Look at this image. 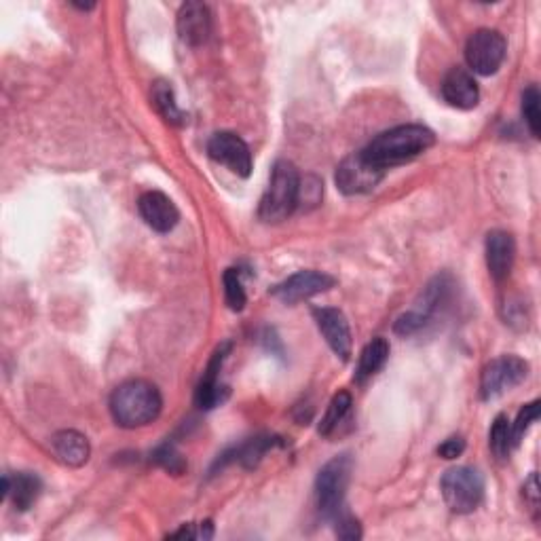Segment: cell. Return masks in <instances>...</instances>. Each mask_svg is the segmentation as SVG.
Segmentation results:
<instances>
[{"label": "cell", "instance_id": "6da1fadb", "mask_svg": "<svg viewBox=\"0 0 541 541\" xmlns=\"http://www.w3.org/2000/svg\"><path fill=\"white\" fill-rule=\"evenodd\" d=\"M434 142L436 136L432 129H427L423 125H400L372 140L364 148V155L387 172L389 167L417 159L419 155L429 151Z\"/></svg>", "mask_w": 541, "mask_h": 541}, {"label": "cell", "instance_id": "7a4b0ae2", "mask_svg": "<svg viewBox=\"0 0 541 541\" xmlns=\"http://www.w3.org/2000/svg\"><path fill=\"white\" fill-rule=\"evenodd\" d=\"M163 408V398L159 389L142 379L127 381L115 389L110 398V413L117 425L125 429H136L153 423Z\"/></svg>", "mask_w": 541, "mask_h": 541}, {"label": "cell", "instance_id": "3957f363", "mask_svg": "<svg viewBox=\"0 0 541 541\" xmlns=\"http://www.w3.org/2000/svg\"><path fill=\"white\" fill-rule=\"evenodd\" d=\"M298 191H301V176L290 161H277L271 174V182L260 199L258 216L265 222H282L298 208Z\"/></svg>", "mask_w": 541, "mask_h": 541}, {"label": "cell", "instance_id": "277c9868", "mask_svg": "<svg viewBox=\"0 0 541 541\" xmlns=\"http://www.w3.org/2000/svg\"><path fill=\"white\" fill-rule=\"evenodd\" d=\"M353 461L349 455H339L330 459L315 478V501L322 516L334 520L345 510V495Z\"/></svg>", "mask_w": 541, "mask_h": 541}, {"label": "cell", "instance_id": "5b68a950", "mask_svg": "<svg viewBox=\"0 0 541 541\" xmlns=\"http://www.w3.org/2000/svg\"><path fill=\"white\" fill-rule=\"evenodd\" d=\"M442 497L453 512L470 514L484 497V480L474 468H453L442 476Z\"/></svg>", "mask_w": 541, "mask_h": 541}, {"label": "cell", "instance_id": "8992f818", "mask_svg": "<svg viewBox=\"0 0 541 541\" xmlns=\"http://www.w3.org/2000/svg\"><path fill=\"white\" fill-rule=\"evenodd\" d=\"M449 290H451L449 275L434 277L432 282L425 286L417 305L410 309L408 313L398 317V322L394 324L396 334H402V337H410V334L419 332L429 320H432L434 313L438 311V307L446 301Z\"/></svg>", "mask_w": 541, "mask_h": 541}, {"label": "cell", "instance_id": "52a82bcc", "mask_svg": "<svg viewBox=\"0 0 541 541\" xmlns=\"http://www.w3.org/2000/svg\"><path fill=\"white\" fill-rule=\"evenodd\" d=\"M506 49V39L497 30L482 28L474 32L468 45H465V60L476 74L491 77L506 60Z\"/></svg>", "mask_w": 541, "mask_h": 541}, {"label": "cell", "instance_id": "ba28073f", "mask_svg": "<svg viewBox=\"0 0 541 541\" xmlns=\"http://www.w3.org/2000/svg\"><path fill=\"white\" fill-rule=\"evenodd\" d=\"M529 375V364L518 356H501L487 364L480 379L482 400H495L514 389Z\"/></svg>", "mask_w": 541, "mask_h": 541}, {"label": "cell", "instance_id": "9c48e42d", "mask_svg": "<svg viewBox=\"0 0 541 541\" xmlns=\"http://www.w3.org/2000/svg\"><path fill=\"white\" fill-rule=\"evenodd\" d=\"M385 170L372 163L364 151L353 153L341 161L337 167V189L343 195H364L370 193L383 180Z\"/></svg>", "mask_w": 541, "mask_h": 541}, {"label": "cell", "instance_id": "30bf717a", "mask_svg": "<svg viewBox=\"0 0 541 541\" xmlns=\"http://www.w3.org/2000/svg\"><path fill=\"white\" fill-rule=\"evenodd\" d=\"M337 286V279L328 273L322 271H301L292 277H288L286 282L277 284L271 294L282 301L284 305H296L309 301V298L328 292L330 288Z\"/></svg>", "mask_w": 541, "mask_h": 541}, {"label": "cell", "instance_id": "8fae6325", "mask_svg": "<svg viewBox=\"0 0 541 541\" xmlns=\"http://www.w3.org/2000/svg\"><path fill=\"white\" fill-rule=\"evenodd\" d=\"M210 157L229 167V170L241 178H248L252 174V153L248 144L233 132H218L208 142Z\"/></svg>", "mask_w": 541, "mask_h": 541}, {"label": "cell", "instance_id": "7c38bea8", "mask_svg": "<svg viewBox=\"0 0 541 541\" xmlns=\"http://www.w3.org/2000/svg\"><path fill=\"white\" fill-rule=\"evenodd\" d=\"M229 351H231V343L220 345L212 356L208 368H205V372H203V377H201L197 391H195V404L201 410H212L225 402L229 396V387L220 383V370L229 356Z\"/></svg>", "mask_w": 541, "mask_h": 541}, {"label": "cell", "instance_id": "4fadbf2b", "mask_svg": "<svg viewBox=\"0 0 541 541\" xmlns=\"http://www.w3.org/2000/svg\"><path fill=\"white\" fill-rule=\"evenodd\" d=\"M313 317L330 349L337 353L343 362H347L351 358V330L343 311L332 307H317L313 309Z\"/></svg>", "mask_w": 541, "mask_h": 541}, {"label": "cell", "instance_id": "5bb4252c", "mask_svg": "<svg viewBox=\"0 0 541 541\" xmlns=\"http://www.w3.org/2000/svg\"><path fill=\"white\" fill-rule=\"evenodd\" d=\"M138 210L146 225L157 233L174 231V227L180 220V212L174 205V201L159 191L144 193L138 199Z\"/></svg>", "mask_w": 541, "mask_h": 541}, {"label": "cell", "instance_id": "9a60e30c", "mask_svg": "<svg viewBox=\"0 0 541 541\" xmlns=\"http://www.w3.org/2000/svg\"><path fill=\"white\" fill-rule=\"evenodd\" d=\"M210 32H212V13L208 5L186 3L180 7L178 34L186 45L191 47L203 45L210 39Z\"/></svg>", "mask_w": 541, "mask_h": 541}, {"label": "cell", "instance_id": "2e32d148", "mask_svg": "<svg viewBox=\"0 0 541 541\" xmlns=\"http://www.w3.org/2000/svg\"><path fill=\"white\" fill-rule=\"evenodd\" d=\"M442 98L446 104L459 110H472L478 106L480 91L472 74L465 68H451L442 81Z\"/></svg>", "mask_w": 541, "mask_h": 541}, {"label": "cell", "instance_id": "e0dca14e", "mask_svg": "<svg viewBox=\"0 0 541 541\" xmlns=\"http://www.w3.org/2000/svg\"><path fill=\"white\" fill-rule=\"evenodd\" d=\"M484 252H487V267L495 282L508 279L514 265V258H516L514 237L506 231H491L487 235V246H484Z\"/></svg>", "mask_w": 541, "mask_h": 541}, {"label": "cell", "instance_id": "ac0fdd59", "mask_svg": "<svg viewBox=\"0 0 541 541\" xmlns=\"http://www.w3.org/2000/svg\"><path fill=\"white\" fill-rule=\"evenodd\" d=\"M51 449L58 461L68 465V468H81L91 455L89 440L81 432H74V429H64V432L55 434L51 440Z\"/></svg>", "mask_w": 541, "mask_h": 541}, {"label": "cell", "instance_id": "d6986e66", "mask_svg": "<svg viewBox=\"0 0 541 541\" xmlns=\"http://www.w3.org/2000/svg\"><path fill=\"white\" fill-rule=\"evenodd\" d=\"M282 444V440L275 438V436H256L244 444H239L237 449L229 451L227 455H222V459H218L216 465H227L229 461H239L244 468L252 470L256 468V465L260 463V459H263L271 449H275V446Z\"/></svg>", "mask_w": 541, "mask_h": 541}, {"label": "cell", "instance_id": "ffe728a7", "mask_svg": "<svg viewBox=\"0 0 541 541\" xmlns=\"http://www.w3.org/2000/svg\"><path fill=\"white\" fill-rule=\"evenodd\" d=\"M11 480V489H9V497L13 499V506L17 512H26L30 510L36 499H39L41 491H43V482L36 474L30 472H22L17 474Z\"/></svg>", "mask_w": 541, "mask_h": 541}, {"label": "cell", "instance_id": "44dd1931", "mask_svg": "<svg viewBox=\"0 0 541 541\" xmlns=\"http://www.w3.org/2000/svg\"><path fill=\"white\" fill-rule=\"evenodd\" d=\"M389 360V343L385 339H375L370 341L358 362V370H356V381L358 383H366L368 379H372L377 375V372L383 370V366Z\"/></svg>", "mask_w": 541, "mask_h": 541}, {"label": "cell", "instance_id": "7402d4cb", "mask_svg": "<svg viewBox=\"0 0 541 541\" xmlns=\"http://www.w3.org/2000/svg\"><path fill=\"white\" fill-rule=\"evenodd\" d=\"M151 98H153V106L157 108V113L170 123V125H184L186 123V115L180 110L178 102H176V96H174V89H172V83L167 81H157L153 85V91H151Z\"/></svg>", "mask_w": 541, "mask_h": 541}, {"label": "cell", "instance_id": "603a6c76", "mask_svg": "<svg viewBox=\"0 0 541 541\" xmlns=\"http://www.w3.org/2000/svg\"><path fill=\"white\" fill-rule=\"evenodd\" d=\"M351 406H353L351 396L347 394V391H339V394L332 398L326 415L320 423V429H317L320 436H332L334 432H337V429L343 425V421L347 419V415L351 413Z\"/></svg>", "mask_w": 541, "mask_h": 541}, {"label": "cell", "instance_id": "cb8c5ba5", "mask_svg": "<svg viewBox=\"0 0 541 541\" xmlns=\"http://www.w3.org/2000/svg\"><path fill=\"white\" fill-rule=\"evenodd\" d=\"M489 444L497 459H508L510 453L516 449L514 438H512V423L506 415H497V419L493 421Z\"/></svg>", "mask_w": 541, "mask_h": 541}, {"label": "cell", "instance_id": "d4e9b609", "mask_svg": "<svg viewBox=\"0 0 541 541\" xmlns=\"http://www.w3.org/2000/svg\"><path fill=\"white\" fill-rule=\"evenodd\" d=\"M222 284H225V298L231 311H244L248 296L244 290V284H241V273L237 269H227L225 277H222Z\"/></svg>", "mask_w": 541, "mask_h": 541}, {"label": "cell", "instance_id": "484cf974", "mask_svg": "<svg viewBox=\"0 0 541 541\" xmlns=\"http://www.w3.org/2000/svg\"><path fill=\"white\" fill-rule=\"evenodd\" d=\"M522 117L527 121V127L533 138H539V125H541V110H539V91L535 85L527 87L522 93Z\"/></svg>", "mask_w": 541, "mask_h": 541}, {"label": "cell", "instance_id": "4316f807", "mask_svg": "<svg viewBox=\"0 0 541 541\" xmlns=\"http://www.w3.org/2000/svg\"><path fill=\"white\" fill-rule=\"evenodd\" d=\"M153 461L170 474H182L186 468L184 457L176 451V446H172V444L159 446V449L153 453Z\"/></svg>", "mask_w": 541, "mask_h": 541}, {"label": "cell", "instance_id": "83f0119b", "mask_svg": "<svg viewBox=\"0 0 541 541\" xmlns=\"http://www.w3.org/2000/svg\"><path fill=\"white\" fill-rule=\"evenodd\" d=\"M539 410H541L539 400H535V402L527 404V406L522 408L520 413H518L516 421L512 423V438H514V444H516V446L520 444L522 438H525V434L529 432V427L539 419Z\"/></svg>", "mask_w": 541, "mask_h": 541}, {"label": "cell", "instance_id": "f1b7e54d", "mask_svg": "<svg viewBox=\"0 0 541 541\" xmlns=\"http://www.w3.org/2000/svg\"><path fill=\"white\" fill-rule=\"evenodd\" d=\"M167 537H172V539H212L214 537V525L210 520L195 522V525H184L182 529L170 533Z\"/></svg>", "mask_w": 541, "mask_h": 541}, {"label": "cell", "instance_id": "f546056e", "mask_svg": "<svg viewBox=\"0 0 541 541\" xmlns=\"http://www.w3.org/2000/svg\"><path fill=\"white\" fill-rule=\"evenodd\" d=\"M334 522V529H337V535L341 539H360L362 537V527L360 522L353 518L351 514H347L345 510L332 520Z\"/></svg>", "mask_w": 541, "mask_h": 541}, {"label": "cell", "instance_id": "4dcf8cb0", "mask_svg": "<svg viewBox=\"0 0 541 541\" xmlns=\"http://www.w3.org/2000/svg\"><path fill=\"white\" fill-rule=\"evenodd\" d=\"M465 451V440L461 436H453L449 440H444L438 446V455L442 459H457Z\"/></svg>", "mask_w": 541, "mask_h": 541}, {"label": "cell", "instance_id": "1f68e13d", "mask_svg": "<svg viewBox=\"0 0 541 541\" xmlns=\"http://www.w3.org/2000/svg\"><path fill=\"white\" fill-rule=\"evenodd\" d=\"M522 495H525V501L533 510L539 508V482H537V474H531L529 480L525 482V487H522Z\"/></svg>", "mask_w": 541, "mask_h": 541}]
</instances>
